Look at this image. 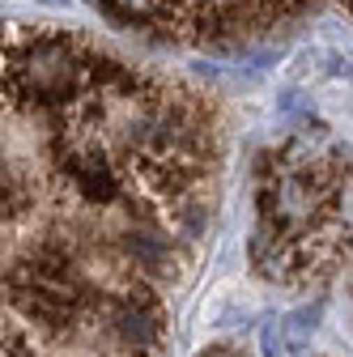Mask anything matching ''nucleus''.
Listing matches in <instances>:
<instances>
[{"label":"nucleus","mask_w":353,"mask_h":357,"mask_svg":"<svg viewBox=\"0 0 353 357\" xmlns=\"http://www.w3.org/2000/svg\"><path fill=\"white\" fill-rule=\"evenodd\" d=\"M213 94L60 22H0V357H170L213 247Z\"/></svg>","instance_id":"1"},{"label":"nucleus","mask_w":353,"mask_h":357,"mask_svg":"<svg viewBox=\"0 0 353 357\" xmlns=\"http://www.w3.org/2000/svg\"><path fill=\"white\" fill-rule=\"evenodd\" d=\"M349 264V149L328 128L290 132L251 170V268L273 289L324 294Z\"/></svg>","instance_id":"2"},{"label":"nucleus","mask_w":353,"mask_h":357,"mask_svg":"<svg viewBox=\"0 0 353 357\" xmlns=\"http://www.w3.org/2000/svg\"><path fill=\"white\" fill-rule=\"evenodd\" d=\"M111 26L141 34L158 47L234 52L269 43L340 0H85Z\"/></svg>","instance_id":"3"},{"label":"nucleus","mask_w":353,"mask_h":357,"mask_svg":"<svg viewBox=\"0 0 353 357\" xmlns=\"http://www.w3.org/2000/svg\"><path fill=\"white\" fill-rule=\"evenodd\" d=\"M196 357H251L243 344H230V340H217V344H204Z\"/></svg>","instance_id":"4"}]
</instances>
